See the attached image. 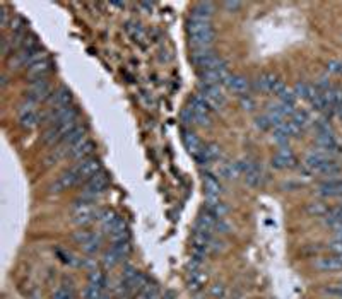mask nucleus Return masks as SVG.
<instances>
[{
	"label": "nucleus",
	"mask_w": 342,
	"mask_h": 299,
	"mask_svg": "<svg viewBox=\"0 0 342 299\" xmlns=\"http://www.w3.org/2000/svg\"><path fill=\"white\" fill-rule=\"evenodd\" d=\"M82 298L84 299H101L103 298L101 287L94 286V284H89V286L84 289V293H82Z\"/></svg>",
	"instance_id": "obj_37"
},
{
	"label": "nucleus",
	"mask_w": 342,
	"mask_h": 299,
	"mask_svg": "<svg viewBox=\"0 0 342 299\" xmlns=\"http://www.w3.org/2000/svg\"><path fill=\"white\" fill-rule=\"evenodd\" d=\"M323 222H325L327 226H330V228H336V226L342 224V202L337 207L330 209L329 214L323 217Z\"/></svg>",
	"instance_id": "obj_24"
},
{
	"label": "nucleus",
	"mask_w": 342,
	"mask_h": 299,
	"mask_svg": "<svg viewBox=\"0 0 342 299\" xmlns=\"http://www.w3.org/2000/svg\"><path fill=\"white\" fill-rule=\"evenodd\" d=\"M332 229H334V236H336V239H342V224L336 226V228H332Z\"/></svg>",
	"instance_id": "obj_52"
},
{
	"label": "nucleus",
	"mask_w": 342,
	"mask_h": 299,
	"mask_svg": "<svg viewBox=\"0 0 342 299\" xmlns=\"http://www.w3.org/2000/svg\"><path fill=\"white\" fill-rule=\"evenodd\" d=\"M53 299H72V291L67 289L65 286L60 287V289L55 293V296H53Z\"/></svg>",
	"instance_id": "obj_48"
},
{
	"label": "nucleus",
	"mask_w": 342,
	"mask_h": 299,
	"mask_svg": "<svg viewBox=\"0 0 342 299\" xmlns=\"http://www.w3.org/2000/svg\"><path fill=\"white\" fill-rule=\"evenodd\" d=\"M122 260H124V257H120V255H118L117 251L111 250V248L103 255V265L106 267V269H111V267H115L117 264H120Z\"/></svg>",
	"instance_id": "obj_32"
},
{
	"label": "nucleus",
	"mask_w": 342,
	"mask_h": 299,
	"mask_svg": "<svg viewBox=\"0 0 342 299\" xmlns=\"http://www.w3.org/2000/svg\"><path fill=\"white\" fill-rule=\"evenodd\" d=\"M205 212L214 215L216 219H222L228 214V205L222 204L219 199H207V202H205Z\"/></svg>",
	"instance_id": "obj_17"
},
{
	"label": "nucleus",
	"mask_w": 342,
	"mask_h": 299,
	"mask_svg": "<svg viewBox=\"0 0 342 299\" xmlns=\"http://www.w3.org/2000/svg\"><path fill=\"white\" fill-rule=\"evenodd\" d=\"M89 284H94V286L98 287H104V284H106V277H104L103 272H99V270H94V272L89 273Z\"/></svg>",
	"instance_id": "obj_40"
},
{
	"label": "nucleus",
	"mask_w": 342,
	"mask_h": 299,
	"mask_svg": "<svg viewBox=\"0 0 342 299\" xmlns=\"http://www.w3.org/2000/svg\"><path fill=\"white\" fill-rule=\"evenodd\" d=\"M240 106H241V110H245V111H253L255 110V99L251 98L250 94H243L240 98Z\"/></svg>",
	"instance_id": "obj_41"
},
{
	"label": "nucleus",
	"mask_w": 342,
	"mask_h": 299,
	"mask_svg": "<svg viewBox=\"0 0 342 299\" xmlns=\"http://www.w3.org/2000/svg\"><path fill=\"white\" fill-rule=\"evenodd\" d=\"M262 169L257 168L253 169V171H250L248 175H245V183H247L248 186H258L262 183Z\"/></svg>",
	"instance_id": "obj_35"
},
{
	"label": "nucleus",
	"mask_w": 342,
	"mask_h": 299,
	"mask_svg": "<svg viewBox=\"0 0 342 299\" xmlns=\"http://www.w3.org/2000/svg\"><path fill=\"white\" fill-rule=\"evenodd\" d=\"M98 221H99V224H101L104 233H111V229L117 226V222L120 221V217H118L113 210H101L98 215Z\"/></svg>",
	"instance_id": "obj_18"
},
{
	"label": "nucleus",
	"mask_w": 342,
	"mask_h": 299,
	"mask_svg": "<svg viewBox=\"0 0 342 299\" xmlns=\"http://www.w3.org/2000/svg\"><path fill=\"white\" fill-rule=\"evenodd\" d=\"M207 31H214L211 23H205V21H192L190 19L188 23V34L193 36V34H202V33H207Z\"/></svg>",
	"instance_id": "obj_26"
},
{
	"label": "nucleus",
	"mask_w": 342,
	"mask_h": 299,
	"mask_svg": "<svg viewBox=\"0 0 342 299\" xmlns=\"http://www.w3.org/2000/svg\"><path fill=\"white\" fill-rule=\"evenodd\" d=\"M255 127L260 128V130H267V128H271V123H269L265 115H260V117L255 118Z\"/></svg>",
	"instance_id": "obj_45"
},
{
	"label": "nucleus",
	"mask_w": 342,
	"mask_h": 299,
	"mask_svg": "<svg viewBox=\"0 0 342 299\" xmlns=\"http://www.w3.org/2000/svg\"><path fill=\"white\" fill-rule=\"evenodd\" d=\"M39 123H43V115H39L36 110L31 111V113H26V115H23V117H19V125L23 128H28V130L38 127Z\"/></svg>",
	"instance_id": "obj_20"
},
{
	"label": "nucleus",
	"mask_w": 342,
	"mask_h": 299,
	"mask_svg": "<svg viewBox=\"0 0 342 299\" xmlns=\"http://www.w3.org/2000/svg\"><path fill=\"white\" fill-rule=\"evenodd\" d=\"M330 207L325 204V202H310L307 205V212L310 215H315V217H325L329 214Z\"/></svg>",
	"instance_id": "obj_25"
},
{
	"label": "nucleus",
	"mask_w": 342,
	"mask_h": 299,
	"mask_svg": "<svg viewBox=\"0 0 342 299\" xmlns=\"http://www.w3.org/2000/svg\"><path fill=\"white\" fill-rule=\"evenodd\" d=\"M291 120H293L294 123L301 128V130H303V128H307L308 125H313V120L310 118V115L307 113V111H298L296 110V113L293 115V118H291Z\"/></svg>",
	"instance_id": "obj_31"
},
{
	"label": "nucleus",
	"mask_w": 342,
	"mask_h": 299,
	"mask_svg": "<svg viewBox=\"0 0 342 299\" xmlns=\"http://www.w3.org/2000/svg\"><path fill=\"white\" fill-rule=\"evenodd\" d=\"M293 92L296 94V98H303V99H310V96L315 92V88H313L311 84H308V82H296V86H294Z\"/></svg>",
	"instance_id": "obj_29"
},
{
	"label": "nucleus",
	"mask_w": 342,
	"mask_h": 299,
	"mask_svg": "<svg viewBox=\"0 0 342 299\" xmlns=\"http://www.w3.org/2000/svg\"><path fill=\"white\" fill-rule=\"evenodd\" d=\"M182 120L185 125H193L195 123V118H193V111L190 110V108H187V110L182 111Z\"/></svg>",
	"instance_id": "obj_46"
},
{
	"label": "nucleus",
	"mask_w": 342,
	"mask_h": 299,
	"mask_svg": "<svg viewBox=\"0 0 342 299\" xmlns=\"http://www.w3.org/2000/svg\"><path fill=\"white\" fill-rule=\"evenodd\" d=\"M327 248H329V250L332 251L334 255H342V239L330 241V243L327 244Z\"/></svg>",
	"instance_id": "obj_47"
},
{
	"label": "nucleus",
	"mask_w": 342,
	"mask_h": 299,
	"mask_svg": "<svg viewBox=\"0 0 342 299\" xmlns=\"http://www.w3.org/2000/svg\"><path fill=\"white\" fill-rule=\"evenodd\" d=\"M70 101H72V92L68 91L67 88H60L53 92L52 98L48 99V103H50V108H57V110H60V108L70 106Z\"/></svg>",
	"instance_id": "obj_13"
},
{
	"label": "nucleus",
	"mask_w": 342,
	"mask_h": 299,
	"mask_svg": "<svg viewBox=\"0 0 342 299\" xmlns=\"http://www.w3.org/2000/svg\"><path fill=\"white\" fill-rule=\"evenodd\" d=\"M219 175L226 179H238L240 176H243L240 171L238 163H222L219 166Z\"/></svg>",
	"instance_id": "obj_22"
},
{
	"label": "nucleus",
	"mask_w": 342,
	"mask_h": 299,
	"mask_svg": "<svg viewBox=\"0 0 342 299\" xmlns=\"http://www.w3.org/2000/svg\"><path fill=\"white\" fill-rule=\"evenodd\" d=\"M336 115H337L339 118H342V104H341V106L336 108Z\"/></svg>",
	"instance_id": "obj_55"
},
{
	"label": "nucleus",
	"mask_w": 342,
	"mask_h": 299,
	"mask_svg": "<svg viewBox=\"0 0 342 299\" xmlns=\"http://www.w3.org/2000/svg\"><path fill=\"white\" fill-rule=\"evenodd\" d=\"M91 236H93V233H89V231H77V233H74V236L72 238H74V239L82 246V244H86L89 239H91Z\"/></svg>",
	"instance_id": "obj_42"
},
{
	"label": "nucleus",
	"mask_w": 342,
	"mask_h": 299,
	"mask_svg": "<svg viewBox=\"0 0 342 299\" xmlns=\"http://www.w3.org/2000/svg\"><path fill=\"white\" fill-rule=\"evenodd\" d=\"M192 63L195 67H199V70H209V68H216L222 63V60L219 59L216 53H212L211 48L207 50H195L190 57Z\"/></svg>",
	"instance_id": "obj_3"
},
{
	"label": "nucleus",
	"mask_w": 342,
	"mask_h": 299,
	"mask_svg": "<svg viewBox=\"0 0 342 299\" xmlns=\"http://www.w3.org/2000/svg\"><path fill=\"white\" fill-rule=\"evenodd\" d=\"M190 110L195 111V113H205L209 115V111H211V106H209L207 99L204 98L202 94H195L190 98Z\"/></svg>",
	"instance_id": "obj_23"
},
{
	"label": "nucleus",
	"mask_w": 342,
	"mask_h": 299,
	"mask_svg": "<svg viewBox=\"0 0 342 299\" xmlns=\"http://www.w3.org/2000/svg\"><path fill=\"white\" fill-rule=\"evenodd\" d=\"M336 287H337V289H341V291H342V280H341V282H339V284H337V286H336Z\"/></svg>",
	"instance_id": "obj_56"
},
{
	"label": "nucleus",
	"mask_w": 342,
	"mask_h": 299,
	"mask_svg": "<svg viewBox=\"0 0 342 299\" xmlns=\"http://www.w3.org/2000/svg\"><path fill=\"white\" fill-rule=\"evenodd\" d=\"M214 231H218L219 234H228L229 231H231V226H229L228 222L224 221V219H219V221L216 222Z\"/></svg>",
	"instance_id": "obj_44"
},
{
	"label": "nucleus",
	"mask_w": 342,
	"mask_h": 299,
	"mask_svg": "<svg viewBox=\"0 0 342 299\" xmlns=\"http://www.w3.org/2000/svg\"><path fill=\"white\" fill-rule=\"evenodd\" d=\"M204 152L211 163L216 159H219V156H221V149H219L218 144H207V146L204 147Z\"/></svg>",
	"instance_id": "obj_39"
},
{
	"label": "nucleus",
	"mask_w": 342,
	"mask_h": 299,
	"mask_svg": "<svg viewBox=\"0 0 342 299\" xmlns=\"http://www.w3.org/2000/svg\"><path fill=\"white\" fill-rule=\"evenodd\" d=\"M308 101H310V104L315 108V110H318V111H325L327 110V103H325V99H323V94L320 91H316V89H315V92L310 96Z\"/></svg>",
	"instance_id": "obj_33"
},
{
	"label": "nucleus",
	"mask_w": 342,
	"mask_h": 299,
	"mask_svg": "<svg viewBox=\"0 0 342 299\" xmlns=\"http://www.w3.org/2000/svg\"><path fill=\"white\" fill-rule=\"evenodd\" d=\"M110 5L111 7H117V9H125V3L124 2H111Z\"/></svg>",
	"instance_id": "obj_54"
},
{
	"label": "nucleus",
	"mask_w": 342,
	"mask_h": 299,
	"mask_svg": "<svg viewBox=\"0 0 342 299\" xmlns=\"http://www.w3.org/2000/svg\"><path fill=\"white\" fill-rule=\"evenodd\" d=\"M183 142H185L187 149H188L192 154H197L200 149H202V144H200V139H199V137H197L193 132H185V135H183Z\"/></svg>",
	"instance_id": "obj_27"
},
{
	"label": "nucleus",
	"mask_w": 342,
	"mask_h": 299,
	"mask_svg": "<svg viewBox=\"0 0 342 299\" xmlns=\"http://www.w3.org/2000/svg\"><path fill=\"white\" fill-rule=\"evenodd\" d=\"M315 195L322 199H334V197H342V178H330L320 183L315 188Z\"/></svg>",
	"instance_id": "obj_5"
},
{
	"label": "nucleus",
	"mask_w": 342,
	"mask_h": 299,
	"mask_svg": "<svg viewBox=\"0 0 342 299\" xmlns=\"http://www.w3.org/2000/svg\"><path fill=\"white\" fill-rule=\"evenodd\" d=\"M342 173V166L339 163H336V161H329L327 164H323L320 169H316L315 175H320V176H325V178H336V176H339Z\"/></svg>",
	"instance_id": "obj_21"
},
{
	"label": "nucleus",
	"mask_w": 342,
	"mask_h": 299,
	"mask_svg": "<svg viewBox=\"0 0 342 299\" xmlns=\"http://www.w3.org/2000/svg\"><path fill=\"white\" fill-rule=\"evenodd\" d=\"M219 219H216L214 215H211L209 212H204V214H200L199 221H197V228L199 229H205V231H214L216 228V222H218Z\"/></svg>",
	"instance_id": "obj_28"
},
{
	"label": "nucleus",
	"mask_w": 342,
	"mask_h": 299,
	"mask_svg": "<svg viewBox=\"0 0 342 299\" xmlns=\"http://www.w3.org/2000/svg\"><path fill=\"white\" fill-rule=\"evenodd\" d=\"M204 185H205L207 199H219V195H221V192H222V186L218 178H214L212 175H207L204 179Z\"/></svg>",
	"instance_id": "obj_19"
},
{
	"label": "nucleus",
	"mask_w": 342,
	"mask_h": 299,
	"mask_svg": "<svg viewBox=\"0 0 342 299\" xmlns=\"http://www.w3.org/2000/svg\"><path fill=\"white\" fill-rule=\"evenodd\" d=\"M84 139H88V137H86V128L82 127V125H77V127H75L74 130L68 132L67 135L63 137V139H62V144H60V146H62L63 149H65L67 152H68V149H72L74 146H77V144L82 142Z\"/></svg>",
	"instance_id": "obj_12"
},
{
	"label": "nucleus",
	"mask_w": 342,
	"mask_h": 299,
	"mask_svg": "<svg viewBox=\"0 0 342 299\" xmlns=\"http://www.w3.org/2000/svg\"><path fill=\"white\" fill-rule=\"evenodd\" d=\"M214 16V5L211 2H200L192 9V21H205L211 23Z\"/></svg>",
	"instance_id": "obj_14"
},
{
	"label": "nucleus",
	"mask_w": 342,
	"mask_h": 299,
	"mask_svg": "<svg viewBox=\"0 0 342 299\" xmlns=\"http://www.w3.org/2000/svg\"><path fill=\"white\" fill-rule=\"evenodd\" d=\"M209 250H214V251H219V250H224V241L221 239H211V244H209Z\"/></svg>",
	"instance_id": "obj_49"
},
{
	"label": "nucleus",
	"mask_w": 342,
	"mask_h": 299,
	"mask_svg": "<svg viewBox=\"0 0 342 299\" xmlns=\"http://www.w3.org/2000/svg\"><path fill=\"white\" fill-rule=\"evenodd\" d=\"M52 88H50L48 81L46 79H36V81L31 82L30 89H28L26 92V98L34 101L36 104L39 103V101H46L52 98Z\"/></svg>",
	"instance_id": "obj_4"
},
{
	"label": "nucleus",
	"mask_w": 342,
	"mask_h": 299,
	"mask_svg": "<svg viewBox=\"0 0 342 299\" xmlns=\"http://www.w3.org/2000/svg\"><path fill=\"white\" fill-rule=\"evenodd\" d=\"M238 163V166H240V171H241V175H248L250 171H253V169H257L258 168V164L255 163L253 159H250V157H243V159H240V161H236Z\"/></svg>",
	"instance_id": "obj_36"
},
{
	"label": "nucleus",
	"mask_w": 342,
	"mask_h": 299,
	"mask_svg": "<svg viewBox=\"0 0 342 299\" xmlns=\"http://www.w3.org/2000/svg\"><path fill=\"white\" fill-rule=\"evenodd\" d=\"M277 98H279V103L289 104V106H294V104H296V94H294L293 89H289V88L284 89Z\"/></svg>",
	"instance_id": "obj_38"
},
{
	"label": "nucleus",
	"mask_w": 342,
	"mask_h": 299,
	"mask_svg": "<svg viewBox=\"0 0 342 299\" xmlns=\"http://www.w3.org/2000/svg\"><path fill=\"white\" fill-rule=\"evenodd\" d=\"M0 17H2V28H5L7 26V23H9V14H7V10H5V7H2L0 9Z\"/></svg>",
	"instance_id": "obj_51"
},
{
	"label": "nucleus",
	"mask_w": 342,
	"mask_h": 299,
	"mask_svg": "<svg viewBox=\"0 0 342 299\" xmlns=\"http://www.w3.org/2000/svg\"><path fill=\"white\" fill-rule=\"evenodd\" d=\"M315 142L320 150L330 154V156H334V154H337L341 150V146L336 137H334V133H316Z\"/></svg>",
	"instance_id": "obj_9"
},
{
	"label": "nucleus",
	"mask_w": 342,
	"mask_h": 299,
	"mask_svg": "<svg viewBox=\"0 0 342 299\" xmlns=\"http://www.w3.org/2000/svg\"><path fill=\"white\" fill-rule=\"evenodd\" d=\"M313 267L316 270H320V272H339V270H342V255H330V257L316 258Z\"/></svg>",
	"instance_id": "obj_10"
},
{
	"label": "nucleus",
	"mask_w": 342,
	"mask_h": 299,
	"mask_svg": "<svg viewBox=\"0 0 342 299\" xmlns=\"http://www.w3.org/2000/svg\"><path fill=\"white\" fill-rule=\"evenodd\" d=\"M94 149H96V144L93 142L91 139H84L82 142H79L77 146L68 149L67 157H70V159H77V161L88 159V157H91V154L94 152Z\"/></svg>",
	"instance_id": "obj_8"
},
{
	"label": "nucleus",
	"mask_w": 342,
	"mask_h": 299,
	"mask_svg": "<svg viewBox=\"0 0 342 299\" xmlns=\"http://www.w3.org/2000/svg\"><path fill=\"white\" fill-rule=\"evenodd\" d=\"M50 70H52V62H50L46 57H43L41 60H38L33 65L28 67V75L36 81V79H45V75L48 74Z\"/></svg>",
	"instance_id": "obj_15"
},
{
	"label": "nucleus",
	"mask_w": 342,
	"mask_h": 299,
	"mask_svg": "<svg viewBox=\"0 0 342 299\" xmlns=\"http://www.w3.org/2000/svg\"><path fill=\"white\" fill-rule=\"evenodd\" d=\"M77 183H79V176L75 175L74 168H70V169H67V171H63L62 175L48 186V190H50V193H62L70 188V186L77 185Z\"/></svg>",
	"instance_id": "obj_6"
},
{
	"label": "nucleus",
	"mask_w": 342,
	"mask_h": 299,
	"mask_svg": "<svg viewBox=\"0 0 342 299\" xmlns=\"http://www.w3.org/2000/svg\"><path fill=\"white\" fill-rule=\"evenodd\" d=\"M101 241H103L101 239V234H94V233H93L91 239H89L86 244H82V250H84L86 253H89V255L98 253L99 248H101Z\"/></svg>",
	"instance_id": "obj_30"
},
{
	"label": "nucleus",
	"mask_w": 342,
	"mask_h": 299,
	"mask_svg": "<svg viewBox=\"0 0 342 299\" xmlns=\"http://www.w3.org/2000/svg\"><path fill=\"white\" fill-rule=\"evenodd\" d=\"M99 212L96 209L94 202H79V204L74 205V209H72V222L77 226H86L89 224V222H93L94 219H98Z\"/></svg>",
	"instance_id": "obj_1"
},
{
	"label": "nucleus",
	"mask_w": 342,
	"mask_h": 299,
	"mask_svg": "<svg viewBox=\"0 0 342 299\" xmlns=\"http://www.w3.org/2000/svg\"><path fill=\"white\" fill-rule=\"evenodd\" d=\"M222 86H226V88L229 89L231 92H235V94H248V89H250V81H248L245 75H240V74H236V75H229L228 79L224 81V84Z\"/></svg>",
	"instance_id": "obj_11"
},
{
	"label": "nucleus",
	"mask_w": 342,
	"mask_h": 299,
	"mask_svg": "<svg viewBox=\"0 0 342 299\" xmlns=\"http://www.w3.org/2000/svg\"><path fill=\"white\" fill-rule=\"evenodd\" d=\"M241 7L240 2H224V9L228 10V12H236Z\"/></svg>",
	"instance_id": "obj_50"
},
{
	"label": "nucleus",
	"mask_w": 342,
	"mask_h": 299,
	"mask_svg": "<svg viewBox=\"0 0 342 299\" xmlns=\"http://www.w3.org/2000/svg\"><path fill=\"white\" fill-rule=\"evenodd\" d=\"M193 118H195V123L200 125V127H209L211 125V117L205 113H195L193 111Z\"/></svg>",
	"instance_id": "obj_43"
},
{
	"label": "nucleus",
	"mask_w": 342,
	"mask_h": 299,
	"mask_svg": "<svg viewBox=\"0 0 342 299\" xmlns=\"http://www.w3.org/2000/svg\"><path fill=\"white\" fill-rule=\"evenodd\" d=\"M108 188V176L103 171H99L98 175H94L91 179L86 181V186L82 190V200L86 202H94L104 190Z\"/></svg>",
	"instance_id": "obj_2"
},
{
	"label": "nucleus",
	"mask_w": 342,
	"mask_h": 299,
	"mask_svg": "<svg viewBox=\"0 0 342 299\" xmlns=\"http://www.w3.org/2000/svg\"><path fill=\"white\" fill-rule=\"evenodd\" d=\"M222 291H224V289H222V286H221V284H216V286L212 287V294H214V296H221V294H222Z\"/></svg>",
	"instance_id": "obj_53"
},
{
	"label": "nucleus",
	"mask_w": 342,
	"mask_h": 299,
	"mask_svg": "<svg viewBox=\"0 0 342 299\" xmlns=\"http://www.w3.org/2000/svg\"><path fill=\"white\" fill-rule=\"evenodd\" d=\"M72 168H74L75 175L79 176V181H82V179H91L93 176L99 173V161L91 156V157H88V159L79 161V163Z\"/></svg>",
	"instance_id": "obj_7"
},
{
	"label": "nucleus",
	"mask_w": 342,
	"mask_h": 299,
	"mask_svg": "<svg viewBox=\"0 0 342 299\" xmlns=\"http://www.w3.org/2000/svg\"><path fill=\"white\" fill-rule=\"evenodd\" d=\"M277 75L272 74V72H264V74H260L257 77V89L262 92H271L272 94V89L274 86L277 84Z\"/></svg>",
	"instance_id": "obj_16"
},
{
	"label": "nucleus",
	"mask_w": 342,
	"mask_h": 299,
	"mask_svg": "<svg viewBox=\"0 0 342 299\" xmlns=\"http://www.w3.org/2000/svg\"><path fill=\"white\" fill-rule=\"evenodd\" d=\"M125 31H127V34L130 36L132 39H135V41H140V39L144 38V30L140 28V24H137V23H127Z\"/></svg>",
	"instance_id": "obj_34"
}]
</instances>
